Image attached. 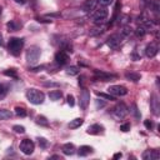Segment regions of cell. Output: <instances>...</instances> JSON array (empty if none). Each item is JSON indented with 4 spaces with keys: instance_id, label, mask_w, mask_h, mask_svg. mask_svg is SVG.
Returning <instances> with one entry per match:
<instances>
[{
    "instance_id": "7dc6e473",
    "label": "cell",
    "mask_w": 160,
    "mask_h": 160,
    "mask_svg": "<svg viewBox=\"0 0 160 160\" xmlns=\"http://www.w3.org/2000/svg\"><path fill=\"white\" fill-rule=\"evenodd\" d=\"M1 45H2V35L0 34V46H1Z\"/></svg>"
},
{
    "instance_id": "7bdbcfd3",
    "label": "cell",
    "mask_w": 160,
    "mask_h": 160,
    "mask_svg": "<svg viewBox=\"0 0 160 160\" xmlns=\"http://www.w3.org/2000/svg\"><path fill=\"white\" fill-rule=\"evenodd\" d=\"M45 86H59V84H55V82H44Z\"/></svg>"
},
{
    "instance_id": "ac0fdd59",
    "label": "cell",
    "mask_w": 160,
    "mask_h": 160,
    "mask_svg": "<svg viewBox=\"0 0 160 160\" xmlns=\"http://www.w3.org/2000/svg\"><path fill=\"white\" fill-rule=\"evenodd\" d=\"M92 152V148L91 146H88V145H82L79 148V151H78V155L79 156H86Z\"/></svg>"
},
{
    "instance_id": "30bf717a",
    "label": "cell",
    "mask_w": 160,
    "mask_h": 160,
    "mask_svg": "<svg viewBox=\"0 0 160 160\" xmlns=\"http://www.w3.org/2000/svg\"><path fill=\"white\" fill-rule=\"evenodd\" d=\"M95 79L101 80V81H111V80L116 79V75L109 74V72H105V71H100V70H95Z\"/></svg>"
},
{
    "instance_id": "8fae6325",
    "label": "cell",
    "mask_w": 160,
    "mask_h": 160,
    "mask_svg": "<svg viewBox=\"0 0 160 160\" xmlns=\"http://www.w3.org/2000/svg\"><path fill=\"white\" fill-rule=\"evenodd\" d=\"M69 55H68V52H65V51H62V50H60V51H58L56 54H55V62L58 64V65H65V64H68L69 62Z\"/></svg>"
},
{
    "instance_id": "f546056e",
    "label": "cell",
    "mask_w": 160,
    "mask_h": 160,
    "mask_svg": "<svg viewBox=\"0 0 160 160\" xmlns=\"http://www.w3.org/2000/svg\"><path fill=\"white\" fill-rule=\"evenodd\" d=\"M15 114H16L18 116H20V118H24V116H26V110H25L24 108L16 106V108H15Z\"/></svg>"
},
{
    "instance_id": "9a60e30c",
    "label": "cell",
    "mask_w": 160,
    "mask_h": 160,
    "mask_svg": "<svg viewBox=\"0 0 160 160\" xmlns=\"http://www.w3.org/2000/svg\"><path fill=\"white\" fill-rule=\"evenodd\" d=\"M125 78L129 81L136 82V81H139L141 79V75L139 72H136V71H128V72H125Z\"/></svg>"
},
{
    "instance_id": "83f0119b",
    "label": "cell",
    "mask_w": 160,
    "mask_h": 160,
    "mask_svg": "<svg viewBox=\"0 0 160 160\" xmlns=\"http://www.w3.org/2000/svg\"><path fill=\"white\" fill-rule=\"evenodd\" d=\"M130 112L135 116V119H140V111L138 110V106H136L135 104L131 105V108H130Z\"/></svg>"
},
{
    "instance_id": "484cf974",
    "label": "cell",
    "mask_w": 160,
    "mask_h": 160,
    "mask_svg": "<svg viewBox=\"0 0 160 160\" xmlns=\"http://www.w3.org/2000/svg\"><path fill=\"white\" fill-rule=\"evenodd\" d=\"M135 35L138 36V38H142L145 34H146V29L144 28V26H139V28H136L135 29Z\"/></svg>"
},
{
    "instance_id": "d4e9b609",
    "label": "cell",
    "mask_w": 160,
    "mask_h": 160,
    "mask_svg": "<svg viewBox=\"0 0 160 160\" xmlns=\"http://www.w3.org/2000/svg\"><path fill=\"white\" fill-rule=\"evenodd\" d=\"M132 32V29L129 26V25H124L122 26V30L120 31V35L121 36H128V35H130Z\"/></svg>"
},
{
    "instance_id": "f35d334b",
    "label": "cell",
    "mask_w": 160,
    "mask_h": 160,
    "mask_svg": "<svg viewBox=\"0 0 160 160\" xmlns=\"http://www.w3.org/2000/svg\"><path fill=\"white\" fill-rule=\"evenodd\" d=\"M98 2H100V5H102V6H108V5H110V4H112V1L114 0H96Z\"/></svg>"
},
{
    "instance_id": "bcb514c9",
    "label": "cell",
    "mask_w": 160,
    "mask_h": 160,
    "mask_svg": "<svg viewBox=\"0 0 160 160\" xmlns=\"http://www.w3.org/2000/svg\"><path fill=\"white\" fill-rule=\"evenodd\" d=\"M50 159H60V160H61V158H60L59 155H52V156H51Z\"/></svg>"
},
{
    "instance_id": "ffe728a7",
    "label": "cell",
    "mask_w": 160,
    "mask_h": 160,
    "mask_svg": "<svg viewBox=\"0 0 160 160\" xmlns=\"http://www.w3.org/2000/svg\"><path fill=\"white\" fill-rule=\"evenodd\" d=\"M61 96H62V92H61L60 90H52V91L49 92V98H50V100H52V101L60 100Z\"/></svg>"
},
{
    "instance_id": "8d00e7d4",
    "label": "cell",
    "mask_w": 160,
    "mask_h": 160,
    "mask_svg": "<svg viewBox=\"0 0 160 160\" xmlns=\"http://www.w3.org/2000/svg\"><path fill=\"white\" fill-rule=\"evenodd\" d=\"M129 20H130V18H129L128 15H124V16H121V20L119 19V24H121V25H125L126 22H129Z\"/></svg>"
},
{
    "instance_id": "603a6c76",
    "label": "cell",
    "mask_w": 160,
    "mask_h": 160,
    "mask_svg": "<svg viewBox=\"0 0 160 160\" xmlns=\"http://www.w3.org/2000/svg\"><path fill=\"white\" fill-rule=\"evenodd\" d=\"M11 116H12V114L10 110L0 109V120H6V119H10Z\"/></svg>"
},
{
    "instance_id": "60d3db41",
    "label": "cell",
    "mask_w": 160,
    "mask_h": 160,
    "mask_svg": "<svg viewBox=\"0 0 160 160\" xmlns=\"http://www.w3.org/2000/svg\"><path fill=\"white\" fill-rule=\"evenodd\" d=\"M105 106V102L102 101V100H96V108L99 109V108H104Z\"/></svg>"
},
{
    "instance_id": "44dd1931",
    "label": "cell",
    "mask_w": 160,
    "mask_h": 160,
    "mask_svg": "<svg viewBox=\"0 0 160 160\" xmlns=\"http://www.w3.org/2000/svg\"><path fill=\"white\" fill-rule=\"evenodd\" d=\"M82 122H84V119H81V118H76V119H74V120H71V121L69 122V128H70V129H76V128L81 126Z\"/></svg>"
},
{
    "instance_id": "2e32d148",
    "label": "cell",
    "mask_w": 160,
    "mask_h": 160,
    "mask_svg": "<svg viewBox=\"0 0 160 160\" xmlns=\"http://www.w3.org/2000/svg\"><path fill=\"white\" fill-rule=\"evenodd\" d=\"M102 126L101 125H99V124H94V125H90L89 128H88V130H86V132L88 134H91V135H98V134H100L101 131H102Z\"/></svg>"
},
{
    "instance_id": "74e56055",
    "label": "cell",
    "mask_w": 160,
    "mask_h": 160,
    "mask_svg": "<svg viewBox=\"0 0 160 160\" xmlns=\"http://www.w3.org/2000/svg\"><path fill=\"white\" fill-rule=\"evenodd\" d=\"M38 140H39V145H40L41 148H46V146H48V140H46V139H44V138H39Z\"/></svg>"
},
{
    "instance_id": "4dcf8cb0",
    "label": "cell",
    "mask_w": 160,
    "mask_h": 160,
    "mask_svg": "<svg viewBox=\"0 0 160 160\" xmlns=\"http://www.w3.org/2000/svg\"><path fill=\"white\" fill-rule=\"evenodd\" d=\"M96 95L100 96V98H102V99H105V100H115V96H112V95H110V94H105V92H99V91H96Z\"/></svg>"
},
{
    "instance_id": "277c9868",
    "label": "cell",
    "mask_w": 160,
    "mask_h": 160,
    "mask_svg": "<svg viewBox=\"0 0 160 160\" xmlns=\"http://www.w3.org/2000/svg\"><path fill=\"white\" fill-rule=\"evenodd\" d=\"M108 16V10L105 8H95L91 12V19L96 25H100L105 21Z\"/></svg>"
},
{
    "instance_id": "cb8c5ba5",
    "label": "cell",
    "mask_w": 160,
    "mask_h": 160,
    "mask_svg": "<svg viewBox=\"0 0 160 160\" xmlns=\"http://www.w3.org/2000/svg\"><path fill=\"white\" fill-rule=\"evenodd\" d=\"M35 120H36V124H39V125H41V126H49L48 119H46L45 116H42V115H38Z\"/></svg>"
},
{
    "instance_id": "d590c367",
    "label": "cell",
    "mask_w": 160,
    "mask_h": 160,
    "mask_svg": "<svg viewBox=\"0 0 160 160\" xmlns=\"http://www.w3.org/2000/svg\"><path fill=\"white\" fill-rule=\"evenodd\" d=\"M120 130H121L122 132H128V131L130 130V124H129V122H125V124H122V125L120 126Z\"/></svg>"
},
{
    "instance_id": "b9f144b4",
    "label": "cell",
    "mask_w": 160,
    "mask_h": 160,
    "mask_svg": "<svg viewBox=\"0 0 160 160\" xmlns=\"http://www.w3.org/2000/svg\"><path fill=\"white\" fill-rule=\"evenodd\" d=\"M44 68H45V66H36V68H32L31 71H34V72H36V71H41Z\"/></svg>"
},
{
    "instance_id": "4fadbf2b",
    "label": "cell",
    "mask_w": 160,
    "mask_h": 160,
    "mask_svg": "<svg viewBox=\"0 0 160 160\" xmlns=\"http://www.w3.org/2000/svg\"><path fill=\"white\" fill-rule=\"evenodd\" d=\"M158 51H159V49H158V45L156 44H154V42H151V44H149V45H146V48H145V55L148 56V58H154L156 54H158Z\"/></svg>"
},
{
    "instance_id": "f1b7e54d",
    "label": "cell",
    "mask_w": 160,
    "mask_h": 160,
    "mask_svg": "<svg viewBox=\"0 0 160 160\" xmlns=\"http://www.w3.org/2000/svg\"><path fill=\"white\" fill-rule=\"evenodd\" d=\"M104 30H102V28H100V26H95V28H92L91 30H90V35L91 36H95V35H100L101 32H102Z\"/></svg>"
},
{
    "instance_id": "8992f818",
    "label": "cell",
    "mask_w": 160,
    "mask_h": 160,
    "mask_svg": "<svg viewBox=\"0 0 160 160\" xmlns=\"http://www.w3.org/2000/svg\"><path fill=\"white\" fill-rule=\"evenodd\" d=\"M34 149H35V145L34 142L30 140V139H24L21 142H20V150L21 152H24L25 155H30L34 152Z\"/></svg>"
},
{
    "instance_id": "5bb4252c",
    "label": "cell",
    "mask_w": 160,
    "mask_h": 160,
    "mask_svg": "<svg viewBox=\"0 0 160 160\" xmlns=\"http://www.w3.org/2000/svg\"><path fill=\"white\" fill-rule=\"evenodd\" d=\"M150 105H151V110L155 115L159 114V110H160V105H159V99H158V95L152 94L151 96V100H150Z\"/></svg>"
},
{
    "instance_id": "ee69618b",
    "label": "cell",
    "mask_w": 160,
    "mask_h": 160,
    "mask_svg": "<svg viewBox=\"0 0 160 160\" xmlns=\"http://www.w3.org/2000/svg\"><path fill=\"white\" fill-rule=\"evenodd\" d=\"M119 158H121V152H116L114 155V159H119Z\"/></svg>"
},
{
    "instance_id": "d6a6232c",
    "label": "cell",
    "mask_w": 160,
    "mask_h": 160,
    "mask_svg": "<svg viewBox=\"0 0 160 160\" xmlns=\"http://www.w3.org/2000/svg\"><path fill=\"white\" fill-rule=\"evenodd\" d=\"M4 74L6 75V76H11V78H14V79H18V74H16V71L15 70H5L4 71Z\"/></svg>"
},
{
    "instance_id": "3957f363",
    "label": "cell",
    "mask_w": 160,
    "mask_h": 160,
    "mask_svg": "<svg viewBox=\"0 0 160 160\" xmlns=\"http://www.w3.org/2000/svg\"><path fill=\"white\" fill-rule=\"evenodd\" d=\"M128 108H126V105L124 104V102H119V104H116L112 109H111V111H110V114H111V116L115 119V120H122L126 115H128Z\"/></svg>"
},
{
    "instance_id": "e0dca14e",
    "label": "cell",
    "mask_w": 160,
    "mask_h": 160,
    "mask_svg": "<svg viewBox=\"0 0 160 160\" xmlns=\"http://www.w3.org/2000/svg\"><path fill=\"white\" fill-rule=\"evenodd\" d=\"M96 8V0H86L84 4H82V10L84 11H92L94 9Z\"/></svg>"
},
{
    "instance_id": "836d02e7",
    "label": "cell",
    "mask_w": 160,
    "mask_h": 160,
    "mask_svg": "<svg viewBox=\"0 0 160 160\" xmlns=\"http://www.w3.org/2000/svg\"><path fill=\"white\" fill-rule=\"evenodd\" d=\"M8 92V88L4 84H0V99H2Z\"/></svg>"
},
{
    "instance_id": "d6986e66",
    "label": "cell",
    "mask_w": 160,
    "mask_h": 160,
    "mask_svg": "<svg viewBox=\"0 0 160 160\" xmlns=\"http://www.w3.org/2000/svg\"><path fill=\"white\" fill-rule=\"evenodd\" d=\"M62 152L65 155H72V154H75V146H74V144H70V142L65 144L62 146Z\"/></svg>"
},
{
    "instance_id": "7a4b0ae2",
    "label": "cell",
    "mask_w": 160,
    "mask_h": 160,
    "mask_svg": "<svg viewBox=\"0 0 160 160\" xmlns=\"http://www.w3.org/2000/svg\"><path fill=\"white\" fill-rule=\"evenodd\" d=\"M26 98L28 100L31 102V104H35V105H39V104H42L44 100H45V95L42 91L38 90V89H29L26 91Z\"/></svg>"
},
{
    "instance_id": "7c38bea8",
    "label": "cell",
    "mask_w": 160,
    "mask_h": 160,
    "mask_svg": "<svg viewBox=\"0 0 160 160\" xmlns=\"http://www.w3.org/2000/svg\"><path fill=\"white\" fill-rule=\"evenodd\" d=\"M144 160H155L160 158V152L158 150H145L141 155Z\"/></svg>"
},
{
    "instance_id": "9c48e42d",
    "label": "cell",
    "mask_w": 160,
    "mask_h": 160,
    "mask_svg": "<svg viewBox=\"0 0 160 160\" xmlns=\"http://www.w3.org/2000/svg\"><path fill=\"white\" fill-rule=\"evenodd\" d=\"M89 102H90V92H89L88 89L84 88L82 91H81V94H80V102H79L80 109L81 110H86Z\"/></svg>"
},
{
    "instance_id": "c3c4849f",
    "label": "cell",
    "mask_w": 160,
    "mask_h": 160,
    "mask_svg": "<svg viewBox=\"0 0 160 160\" xmlns=\"http://www.w3.org/2000/svg\"><path fill=\"white\" fill-rule=\"evenodd\" d=\"M1 12H2V9H1V6H0V15H1Z\"/></svg>"
},
{
    "instance_id": "ab89813d",
    "label": "cell",
    "mask_w": 160,
    "mask_h": 160,
    "mask_svg": "<svg viewBox=\"0 0 160 160\" xmlns=\"http://www.w3.org/2000/svg\"><path fill=\"white\" fill-rule=\"evenodd\" d=\"M144 125H145L146 129H151V128L154 126V124H152L150 120H145V121H144Z\"/></svg>"
},
{
    "instance_id": "f6af8a7d",
    "label": "cell",
    "mask_w": 160,
    "mask_h": 160,
    "mask_svg": "<svg viewBox=\"0 0 160 160\" xmlns=\"http://www.w3.org/2000/svg\"><path fill=\"white\" fill-rule=\"evenodd\" d=\"M15 2H18V4H21V5H22V4H25V2H26V0H15Z\"/></svg>"
},
{
    "instance_id": "52a82bcc",
    "label": "cell",
    "mask_w": 160,
    "mask_h": 160,
    "mask_svg": "<svg viewBox=\"0 0 160 160\" xmlns=\"http://www.w3.org/2000/svg\"><path fill=\"white\" fill-rule=\"evenodd\" d=\"M108 91L112 96H124L128 94V89L121 85H111L108 88Z\"/></svg>"
},
{
    "instance_id": "e575fe53",
    "label": "cell",
    "mask_w": 160,
    "mask_h": 160,
    "mask_svg": "<svg viewBox=\"0 0 160 160\" xmlns=\"http://www.w3.org/2000/svg\"><path fill=\"white\" fill-rule=\"evenodd\" d=\"M66 101H68V104H69L71 108L75 105V99H74L72 95H68V96H66Z\"/></svg>"
},
{
    "instance_id": "4316f807",
    "label": "cell",
    "mask_w": 160,
    "mask_h": 160,
    "mask_svg": "<svg viewBox=\"0 0 160 160\" xmlns=\"http://www.w3.org/2000/svg\"><path fill=\"white\" fill-rule=\"evenodd\" d=\"M66 72H68L69 75H78V74L80 72V69H79L78 66H70V68L66 69Z\"/></svg>"
},
{
    "instance_id": "6da1fadb",
    "label": "cell",
    "mask_w": 160,
    "mask_h": 160,
    "mask_svg": "<svg viewBox=\"0 0 160 160\" xmlns=\"http://www.w3.org/2000/svg\"><path fill=\"white\" fill-rule=\"evenodd\" d=\"M22 46H24V40L20 38H10V40L8 42V49H9L10 54H12L14 56L20 55Z\"/></svg>"
},
{
    "instance_id": "7402d4cb",
    "label": "cell",
    "mask_w": 160,
    "mask_h": 160,
    "mask_svg": "<svg viewBox=\"0 0 160 160\" xmlns=\"http://www.w3.org/2000/svg\"><path fill=\"white\" fill-rule=\"evenodd\" d=\"M6 26H8L9 31H16V30H19V29H20V26H21V25H20L18 21L11 20V21H9V22L6 24Z\"/></svg>"
},
{
    "instance_id": "5b68a950",
    "label": "cell",
    "mask_w": 160,
    "mask_h": 160,
    "mask_svg": "<svg viewBox=\"0 0 160 160\" xmlns=\"http://www.w3.org/2000/svg\"><path fill=\"white\" fill-rule=\"evenodd\" d=\"M40 54H41V50L40 48L38 46H30L28 50H26V60L30 65H35L40 58Z\"/></svg>"
},
{
    "instance_id": "1f68e13d",
    "label": "cell",
    "mask_w": 160,
    "mask_h": 160,
    "mask_svg": "<svg viewBox=\"0 0 160 160\" xmlns=\"http://www.w3.org/2000/svg\"><path fill=\"white\" fill-rule=\"evenodd\" d=\"M12 130H14L15 132H18V134H24V132H25V128L21 126V125H14V126H12Z\"/></svg>"
},
{
    "instance_id": "ba28073f",
    "label": "cell",
    "mask_w": 160,
    "mask_h": 160,
    "mask_svg": "<svg viewBox=\"0 0 160 160\" xmlns=\"http://www.w3.org/2000/svg\"><path fill=\"white\" fill-rule=\"evenodd\" d=\"M121 39H122V36L120 34H112L106 39V44L110 49H118L121 42Z\"/></svg>"
}]
</instances>
